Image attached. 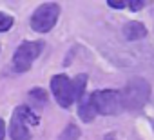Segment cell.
<instances>
[{
	"label": "cell",
	"instance_id": "obj_1",
	"mask_svg": "<svg viewBox=\"0 0 154 140\" xmlns=\"http://www.w3.org/2000/svg\"><path fill=\"white\" fill-rule=\"evenodd\" d=\"M120 95H122L123 109L138 111L147 104V100L150 97V86H149L147 80H143L140 77H134L125 84V88L120 91Z\"/></svg>",
	"mask_w": 154,
	"mask_h": 140
},
{
	"label": "cell",
	"instance_id": "obj_2",
	"mask_svg": "<svg viewBox=\"0 0 154 140\" xmlns=\"http://www.w3.org/2000/svg\"><path fill=\"white\" fill-rule=\"evenodd\" d=\"M89 100L96 115H120L123 111L122 95L114 89H100L89 95Z\"/></svg>",
	"mask_w": 154,
	"mask_h": 140
},
{
	"label": "cell",
	"instance_id": "obj_3",
	"mask_svg": "<svg viewBox=\"0 0 154 140\" xmlns=\"http://www.w3.org/2000/svg\"><path fill=\"white\" fill-rule=\"evenodd\" d=\"M44 49V42L42 40H36V42H22L15 55H13V69L17 73H24V71H29L33 62L40 56Z\"/></svg>",
	"mask_w": 154,
	"mask_h": 140
},
{
	"label": "cell",
	"instance_id": "obj_4",
	"mask_svg": "<svg viewBox=\"0 0 154 140\" xmlns=\"http://www.w3.org/2000/svg\"><path fill=\"white\" fill-rule=\"evenodd\" d=\"M58 17H60V6L58 4H54V2L42 4L31 15V27L36 33H47L54 27Z\"/></svg>",
	"mask_w": 154,
	"mask_h": 140
},
{
	"label": "cell",
	"instance_id": "obj_5",
	"mask_svg": "<svg viewBox=\"0 0 154 140\" xmlns=\"http://www.w3.org/2000/svg\"><path fill=\"white\" fill-rule=\"evenodd\" d=\"M51 91L54 100L62 107H71L74 102V93H72V82L67 75H54L51 78Z\"/></svg>",
	"mask_w": 154,
	"mask_h": 140
},
{
	"label": "cell",
	"instance_id": "obj_6",
	"mask_svg": "<svg viewBox=\"0 0 154 140\" xmlns=\"http://www.w3.org/2000/svg\"><path fill=\"white\" fill-rule=\"evenodd\" d=\"M9 136L11 140H31V131L27 122L15 111L11 116V124H9Z\"/></svg>",
	"mask_w": 154,
	"mask_h": 140
},
{
	"label": "cell",
	"instance_id": "obj_7",
	"mask_svg": "<svg viewBox=\"0 0 154 140\" xmlns=\"http://www.w3.org/2000/svg\"><path fill=\"white\" fill-rule=\"evenodd\" d=\"M122 33H123V37H125L127 40L134 42V40H141V38H145V37H147V27H145L141 22L131 20V22H127V24L123 26Z\"/></svg>",
	"mask_w": 154,
	"mask_h": 140
},
{
	"label": "cell",
	"instance_id": "obj_8",
	"mask_svg": "<svg viewBox=\"0 0 154 140\" xmlns=\"http://www.w3.org/2000/svg\"><path fill=\"white\" fill-rule=\"evenodd\" d=\"M78 115H80V118L84 122H93L94 116H96V111H94L89 97H85V95L78 100Z\"/></svg>",
	"mask_w": 154,
	"mask_h": 140
},
{
	"label": "cell",
	"instance_id": "obj_9",
	"mask_svg": "<svg viewBox=\"0 0 154 140\" xmlns=\"http://www.w3.org/2000/svg\"><path fill=\"white\" fill-rule=\"evenodd\" d=\"M15 111L27 122V126H38V124H40V116H38L31 107H27V106H18Z\"/></svg>",
	"mask_w": 154,
	"mask_h": 140
},
{
	"label": "cell",
	"instance_id": "obj_10",
	"mask_svg": "<svg viewBox=\"0 0 154 140\" xmlns=\"http://www.w3.org/2000/svg\"><path fill=\"white\" fill-rule=\"evenodd\" d=\"M72 82V93H74V100H80L85 95V86H87V75H78Z\"/></svg>",
	"mask_w": 154,
	"mask_h": 140
},
{
	"label": "cell",
	"instance_id": "obj_11",
	"mask_svg": "<svg viewBox=\"0 0 154 140\" xmlns=\"http://www.w3.org/2000/svg\"><path fill=\"white\" fill-rule=\"evenodd\" d=\"M80 135H82V131H80V127L76 126V124H67L65 129L58 135L56 140H78Z\"/></svg>",
	"mask_w": 154,
	"mask_h": 140
},
{
	"label": "cell",
	"instance_id": "obj_12",
	"mask_svg": "<svg viewBox=\"0 0 154 140\" xmlns=\"http://www.w3.org/2000/svg\"><path fill=\"white\" fill-rule=\"evenodd\" d=\"M29 100H31L36 107H40V106H44V104L47 102V93H45L42 88L31 89V91H29Z\"/></svg>",
	"mask_w": 154,
	"mask_h": 140
},
{
	"label": "cell",
	"instance_id": "obj_13",
	"mask_svg": "<svg viewBox=\"0 0 154 140\" xmlns=\"http://www.w3.org/2000/svg\"><path fill=\"white\" fill-rule=\"evenodd\" d=\"M13 17L11 15H6V13H0V33H4V31H8V29H11V26H13Z\"/></svg>",
	"mask_w": 154,
	"mask_h": 140
},
{
	"label": "cell",
	"instance_id": "obj_14",
	"mask_svg": "<svg viewBox=\"0 0 154 140\" xmlns=\"http://www.w3.org/2000/svg\"><path fill=\"white\" fill-rule=\"evenodd\" d=\"M125 6H129L131 11H140L141 8H145V2H141V0H131V2H127Z\"/></svg>",
	"mask_w": 154,
	"mask_h": 140
},
{
	"label": "cell",
	"instance_id": "obj_15",
	"mask_svg": "<svg viewBox=\"0 0 154 140\" xmlns=\"http://www.w3.org/2000/svg\"><path fill=\"white\" fill-rule=\"evenodd\" d=\"M107 6H111L112 9H123L125 2H122V0H107Z\"/></svg>",
	"mask_w": 154,
	"mask_h": 140
},
{
	"label": "cell",
	"instance_id": "obj_16",
	"mask_svg": "<svg viewBox=\"0 0 154 140\" xmlns=\"http://www.w3.org/2000/svg\"><path fill=\"white\" fill-rule=\"evenodd\" d=\"M6 138V122L0 118V140H4Z\"/></svg>",
	"mask_w": 154,
	"mask_h": 140
}]
</instances>
